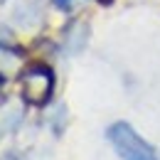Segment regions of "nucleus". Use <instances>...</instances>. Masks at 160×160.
Returning a JSON list of instances; mask_svg holds the SVG:
<instances>
[{
  "label": "nucleus",
  "mask_w": 160,
  "mask_h": 160,
  "mask_svg": "<svg viewBox=\"0 0 160 160\" xmlns=\"http://www.w3.org/2000/svg\"><path fill=\"white\" fill-rule=\"evenodd\" d=\"M54 5H57L59 10H69V8H72V0H54Z\"/></svg>",
  "instance_id": "obj_3"
},
{
  "label": "nucleus",
  "mask_w": 160,
  "mask_h": 160,
  "mask_svg": "<svg viewBox=\"0 0 160 160\" xmlns=\"http://www.w3.org/2000/svg\"><path fill=\"white\" fill-rule=\"evenodd\" d=\"M101 5H111V2H113V0H99Z\"/></svg>",
  "instance_id": "obj_5"
},
{
  "label": "nucleus",
  "mask_w": 160,
  "mask_h": 160,
  "mask_svg": "<svg viewBox=\"0 0 160 160\" xmlns=\"http://www.w3.org/2000/svg\"><path fill=\"white\" fill-rule=\"evenodd\" d=\"M2 86H5V77L0 74V94H2Z\"/></svg>",
  "instance_id": "obj_4"
},
{
  "label": "nucleus",
  "mask_w": 160,
  "mask_h": 160,
  "mask_svg": "<svg viewBox=\"0 0 160 160\" xmlns=\"http://www.w3.org/2000/svg\"><path fill=\"white\" fill-rule=\"evenodd\" d=\"M22 99L30 106H47L49 99H52V91H54V72L52 67L42 64V62H35L30 64L25 72H22Z\"/></svg>",
  "instance_id": "obj_2"
},
{
  "label": "nucleus",
  "mask_w": 160,
  "mask_h": 160,
  "mask_svg": "<svg viewBox=\"0 0 160 160\" xmlns=\"http://www.w3.org/2000/svg\"><path fill=\"white\" fill-rule=\"evenodd\" d=\"M106 136H108V140H111V145L118 153L121 160H160L158 153L153 150V145L145 143L136 133V128L123 123V121L113 123Z\"/></svg>",
  "instance_id": "obj_1"
}]
</instances>
